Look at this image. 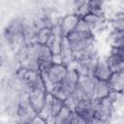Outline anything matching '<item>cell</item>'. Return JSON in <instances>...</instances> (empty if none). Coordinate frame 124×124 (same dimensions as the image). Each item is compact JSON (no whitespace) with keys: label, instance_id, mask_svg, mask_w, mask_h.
Instances as JSON below:
<instances>
[{"label":"cell","instance_id":"6da1fadb","mask_svg":"<svg viewBox=\"0 0 124 124\" xmlns=\"http://www.w3.org/2000/svg\"><path fill=\"white\" fill-rule=\"evenodd\" d=\"M4 36L7 43L14 49L16 48L19 51L27 46L24 36V21L20 18H14L7 24Z\"/></svg>","mask_w":124,"mask_h":124},{"label":"cell","instance_id":"7a4b0ae2","mask_svg":"<svg viewBox=\"0 0 124 124\" xmlns=\"http://www.w3.org/2000/svg\"><path fill=\"white\" fill-rule=\"evenodd\" d=\"M79 77H80V74L75 67L68 68V72L64 79L61 81L60 84L53 87L49 93L52 96L65 102L68 99L69 95L76 90Z\"/></svg>","mask_w":124,"mask_h":124},{"label":"cell","instance_id":"3957f363","mask_svg":"<svg viewBox=\"0 0 124 124\" xmlns=\"http://www.w3.org/2000/svg\"><path fill=\"white\" fill-rule=\"evenodd\" d=\"M66 40L73 52L77 54L94 46L95 35L92 31L76 29L66 37Z\"/></svg>","mask_w":124,"mask_h":124},{"label":"cell","instance_id":"277c9868","mask_svg":"<svg viewBox=\"0 0 124 124\" xmlns=\"http://www.w3.org/2000/svg\"><path fill=\"white\" fill-rule=\"evenodd\" d=\"M67 72H68V67H66L65 65L53 63L46 71L40 73L48 93L52 90L53 87L61 83V81L66 77Z\"/></svg>","mask_w":124,"mask_h":124},{"label":"cell","instance_id":"5b68a950","mask_svg":"<svg viewBox=\"0 0 124 124\" xmlns=\"http://www.w3.org/2000/svg\"><path fill=\"white\" fill-rule=\"evenodd\" d=\"M113 102L114 97L112 92L104 99L93 100V116L109 123L113 114Z\"/></svg>","mask_w":124,"mask_h":124},{"label":"cell","instance_id":"8992f818","mask_svg":"<svg viewBox=\"0 0 124 124\" xmlns=\"http://www.w3.org/2000/svg\"><path fill=\"white\" fill-rule=\"evenodd\" d=\"M39 64V73L46 71L53 64V54L46 45L34 43L31 45Z\"/></svg>","mask_w":124,"mask_h":124},{"label":"cell","instance_id":"52a82bcc","mask_svg":"<svg viewBox=\"0 0 124 124\" xmlns=\"http://www.w3.org/2000/svg\"><path fill=\"white\" fill-rule=\"evenodd\" d=\"M64 106H65L64 101L52 96L50 93H47L45 105L38 115L41 116L42 118H44L45 120L47 119L48 117L55 118V116L60 112V110L63 108Z\"/></svg>","mask_w":124,"mask_h":124},{"label":"cell","instance_id":"ba28073f","mask_svg":"<svg viewBox=\"0 0 124 124\" xmlns=\"http://www.w3.org/2000/svg\"><path fill=\"white\" fill-rule=\"evenodd\" d=\"M106 60L112 73L124 72V48L111 47Z\"/></svg>","mask_w":124,"mask_h":124},{"label":"cell","instance_id":"9c48e42d","mask_svg":"<svg viewBox=\"0 0 124 124\" xmlns=\"http://www.w3.org/2000/svg\"><path fill=\"white\" fill-rule=\"evenodd\" d=\"M16 115L18 118V122L24 124L29 123L32 119H34L38 115V112L33 108V107L30 105L28 101V95L25 101H22L18 104L16 108Z\"/></svg>","mask_w":124,"mask_h":124},{"label":"cell","instance_id":"30bf717a","mask_svg":"<svg viewBox=\"0 0 124 124\" xmlns=\"http://www.w3.org/2000/svg\"><path fill=\"white\" fill-rule=\"evenodd\" d=\"M112 75L106 58H98L94 64L91 76L98 80H108Z\"/></svg>","mask_w":124,"mask_h":124},{"label":"cell","instance_id":"8fae6325","mask_svg":"<svg viewBox=\"0 0 124 124\" xmlns=\"http://www.w3.org/2000/svg\"><path fill=\"white\" fill-rule=\"evenodd\" d=\"M95 83H96V78H94L93 77L80 75L78 82L77 90L81 94L83 98L92 99Z\"/></svg>","mask_w":124,"mask_h":124},{"label":"cell","instance_id":"7c38bea8","mask_svg":"<svg viewBox=\"0 0 124 124\" xmlns=\"http://www.w3.org/2000/svg\"><path fill=\"white\" fill-rule=\"evenodd\" d=\"M73 109L77 115L86 121L93 116V100L82 99L75 105Z\"/></svg>","mask_w":124,"mask_h":124},{"label":"cell","instance_id":"4fadbf2b","mask_svg":"<svg viewBox=\"0 0 124 124\" xmlns=\"http://www.w3.org/2000/svg\"><path fill=\"white\" fill-rule=\"evenodd\" d=\"M79 19H80V17H78V16H76L74 14H71V15H67V16L61 17L58 20L59 26L61 28L62 34L64 35V37H67L71 32L76 30Z\"/></svg>","mask_w":124,"mask_h":124},{"label":"cell","instance_id":"5bb4252c","mask_svg":"<svg viewBox=\"0 0 124 124\" xmlns=\"http://www.w3.org/2000/svg\"><path fill=\"white\" fill-rule=\"evenodd\" d=\"M47 93L46 91H31L28 93V101L38 114L45 105Z\"/></svg>","mask_w":124,"mask_h":124},{"label":"cell","instance_id":"9a60e30c","mask_svg":"<svg viewBox=\"0 0 124 124\" xmlns=\"http://www.w3.org/2000/svg\"><path fill=\"white\" fill-rule=\"evenodd\" d=\"M110 93H111V89H110V86H109L108 80H98V79H96L92 100L104 99V98L109 96Z\"/></svg>","mask_w":124,"mask_h":124},{"label":"cell","instance_id":"2e32d148","mask_svg":"<svg viewBox=\"0 0 124 124\" xmlns=\"http://www.w3.org/2000/svg\"><path fill=\"white\" fill-rule=\"evenodd\" d=\"M81 18L87 23V25L90 27L92 32L100 28L105 23V16L102 12L101 13H89Z\"/></svg>","mask_w":124,"mask_h":124},{"label":"cell","instance_id":"e0dca14e","mask_svg":"<svg viewBox=\"0 0 124 124\" xmlns=\"http://www.w3.org/2000/svg\"><path fill=\"white\" fill-rule=\"evenodd\" d=\"M59 55L61 57L62 64L68 68H69L71 63H75V61H76V55L73 52V50L71 49V47H70V46L66 40V37L63 39L62 46H61V51H60Z\"/></svg>","mask_w":124,"mask_h":124},{"label":"cell","instance_id":"ac0fdd59","mask_svg":"<svg viewBox=\"0 0 124 124\" xmlns=\"http://www.w3.org/2000/svg\"><path fill=\"white\" fill-rule=\"evenodd\" d=\"M111 92L119 94L124 91V72L112 73L110 78L108 80Z\"/></svg>","mask_w":124,"mask_h":124},{"label":"cell","instance_id":"d6986e66","mask_svg":"<svg viewBox=\"0 0 124 124\" xmlns=\"http://www.w3.org/2000/svg\"><path fill=\"white\" fill-rule=\"evenodd\" d=\"M75 114L76 113L74 109L65 104V106L60 110V112L55 116L54 124H71Z\"/></svg>","mask_w":124,"mask_h":124},{"label":"cell","instance_id":"ffe728a7","mask_svg":"<svg viewBox=\"0 0 124 124\" xmlns=\"http://www.w3.org/2000/svg\"><path fill=\"white\" fill-rule=\"evenodd\" d=\"M108 40L111 47L124 48V31L112 30L109 33Z\"/></svg>","mask_w":124,"mask_h":124},{"label":"cell","instance_id":"44dd1931","mask_svg":"<svg viewBox=\"0 0 124 124\" xmlns=\"http://www.w3.org/2000/svg\"><path fill=\"white\" fill-rule=\"evenodd\" d=\"M52 30L51 28H42L38 29L37 35H36V43L41 44V45H46L48 42L50 36H51Z\"/></svg>","mask_w":124,"mask_h":124},{"label":"cell","instance_id":"7402d4cb","mask_svg":"<svg viewBox=\"0 0 124 124\" xmlns=\"http://www.w3.org/2000/svg\"><path fill=\"white\" fill-rule=\"evenodd\" d=\"M113 30L124 31V12H118L114 14L110 20Z\"/></svg>","mask_w":124,"mask_h":124},{"label":"cell","instance_id":"603a6c76","mask_svg":"<svg viewBox=\"0 0 124 124\" xmlns=\"http://www.w3.org/2000/svg\"><path fill=\"white\" fill-rule=\"evenodd\" d=\"M85 124H109L108 122H106V121H103L97 117H94L92 116L91 118H89L88 120H86V123Z\"/></svg>","mask_w":124,"mask_h":124},{"label":"cell","instance_id":"cb8c5ba5","mask_svg":"<svg viewBox=\"0 0 124 124\" xmlns=\"http://www.w3.org/2000/svg\"><path fill=\"white\" fill-rule=\"evenodd\" d=\"M27 124H46V121L44 119V118H42L41 116H39V115H37L34 119H32L29 123H27Z\"/></svg>","mask_w":124,"mask_h":124},{"label":"cell","instance_id":"d4e9b609","mask_svg":"<svg viewBox=\"0 0 124 124\" xmlns=\"http://www.w3.org/2000/svg\"><path fill=\"white\" fill-rule=\"evenodd\" d=\"M85 123H86V121L83 120L81 117H79L77 114H75V116H74V118L71 122V124H85Z\"/></svg>","mask_w":124,"mask_h":124}]
</instances>
